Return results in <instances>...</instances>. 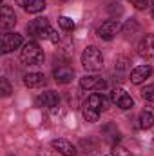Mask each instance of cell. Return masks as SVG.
Segmentation results:
<instances>
[{
    "label": "cell",
    "instance_id": "cell-1",
    "mask_svg": "<svg viewBox=\"0 0 154 156\" xmlns=\"http://www.w3.org/2000/svg\"><path fill=\"white\" fill-rule=\"evenodd\" d=\"M82 66L85 71H100L103 67V56L98 47L87 45L82 53Z\"/></svg>",
    "mask_w": 154,
    "mask_h": 156
},
{
    "label": "cell",
    "instance_id": "cell-2",
    "mask_svg": "<svg viewBox=\"0 0 154 156\" xmlns=\"http://www.w3.org/2000/svg\"><path fill=\"white\" fill-rule=\"evenodd\" d=\"M20 60L26 66H40L44 64V51L37 42H27L20 53Z\"/></svg>",
    "mask_w": 154,
    "mask_h": 156
},
{
    "label": "cell",
    "instance_id": "cell-3",
    "mask_svg": "<svg viewBox=\"0 0 154 156\" xmlns=\"http://www.w3.org/2000/svg\"><path fill=\"white\" fill-rule=\"evenodd\" d=\"M27 31L31 37H37V38H49V33H51V26H49V20L45 16H38L35 20H31L27 24Z\"/></svg>",
    "mask_w": 154,
    "mask_h": 156
},
{
    "label": "cell",
    "instance_id": "cell-4",
    "mask_svg": "<svg viewBox=\"0 0 154 156\" xmlns=\"http://www.w3.org/2000/svg\"><path fill=\"white\" fill-rule=\"evenodd\" d=\"M120 31H121V24H120V20H105V22L98 27L96 35H98L102 40H113Z\"/></svg>",
    "mask_w": 154,
    "mask_h": 156
},
{
    "label": "cell",
    "instance_id": "cell-5",
    "mask_svg": "<svg viewBox=\"0 0 154 156\" xmlns=\"http://www.w3.org/2000/svg\"><path fill=\"white\" fill-rule=\"evenodd\" d=\"M111 100L114 102L120 109H123V111L134 107V100H132L131 94H129L125 89H121V87H118V89H113V91H111Z\"/></svg>",
    "mask_w": 154,
    "mask_h": 156
},
{
    "label": "cell",
    "instance_id": "cell-6",
    "mask_svg": "<svg viewBox=\"0 0 154 156\" xmlns=\"http://www.w3.org/2000/svg\"><path fill=\"white\" fill-rule=\"evenodd\" d=\"M80 87L82 89H87V91H91V89L103 91L107 87V82L102 76H98V75H85V76L80 78Z\"/></svg>",
    "mask_w": 154,
    "mask_h": 156
},
{
    "label": "cell",
    "instance_id": "cell-7",
    "mask_svg": "<svg viewBox=\"0 0 154 156\" xmlns=\"http://www.w3.org/2000/svg\"><path fill=\"white\" fill-rule=\"evenodd\" d=\"M16 26V15L9 5H2L0 11V29L4 33H9V29H13Z\"/></svg>",
    "mask_w": 154,
    "mask_h": 156
},
{
    "label": "cell",
    "instance_id": "cell-8",
    "mask_svg": "<svg viewBox=\"0 0 154 156\" xmlns=\"http://www.w3.org/2000/svg\"><path fill=\"white\" fill-rule=\"evenodd\" d=\"M20 45H22V35L11 33V31L2 35V53H4V55H7V53L18 49Z\"/></svg>",
    "mask_w": 154,
    "mask_h": 156
},
{
    "label": "cell",
    "instance_id": "cell-9",
    "mask_svg": "<svg viewBox=\"0 0 154 156\" xmlns=\"http://www.w3.org/2000/svg\"><path fill=\"white\" fill-rule=\"evenodd\" d=\"M138 55L142 58H152L154 56V35H145L138 44Z\"/></svg>",
    "mask_w": 154,
    "mask_h": 156
},
{
    "label": "cell",
    "instance_id": "cell-10",
    "mask_svg": "<svg viewBox=\"0 0 154 156\" xmlns=\"http://www.w3.org/2000/svg\"><path fill=\"white\" fill-rule=\"evenodd\" d=\"M152 75V67L151 66H138V67H134L132 71H131V82L134 83V85H140V83H143L147 78Z\"/></svg>",
    "mask_w": 154,
    "mask_h": 156
},
{
    "label": "cell",
    "instance_id": "cell-11",
    "mask_svg": "<svg viewBox=\"0 0 154 156\" xmlns=\"http://www.w3.org/2000/svg\"><path fill=\"white\" fill-rule=\"evenodd\" d=\"M58 102H60V98H58V94L54 91H45V93H42L38 98H37V107L53 109V107L58 105Z\"/></svg>",
    "mask_w": 154,
    "mask_h": 156
},
{
    "label": "cell",
    "instance_id": "cell-12",
    "mask_svg": "<svg viewBox=\"0 0 154 156\" xmlns=\"http://www.w3.org/2000/svg\"><path fill=\"white\" fill-rule=\"evenodd\" d=\"M53 76L58 83H69L75 78V69L69 67V66H58V67H54Z\"/></svg>",
    "mask_w": 154,
    "mask_h": 156
},
{
    "label": "cell",
    "instance_id": "cell-13",
    "mask_svg": "<svg viewBox=\"0 0 154 156\" xmlns=\"http://www.w3.org/2000/svg\"><path fill=\"white\" fill-rule=\"evenodd\" d=\"M51 145H53V149L54 151H58L62 156H76V147L71 144V142H67V140H62V138H58V140H53L51 142Z\"/></svg>",
    "mask_w": 154,
    "mask_h": 156
},
{
    "label": "cell",
    "instance_id": "cell-14",
    "mask_svg": "<svg viewBox=\"0 0 154 156\" xmlns=\"http://www.w3.org/2000/svg\"><path fill=\"white\" fill-rule=\"evenodd\" d=\"M83 105H87V107H91V109H94V111L100 113V111H105V109H107V100L103 98V94L93 93V94L87 96V100H85Z\"/></svg>",
    "mask_w": 154,
    "mask_h": 156
},
{
    "label": "cell",
    "instance_id": "cell-15",
    "mask_svg": "<svg viewBox=\"0 0 154 156\" xmlns=\"http://www.w3.org/2000/svg\"><path fill=\"white\" fill-rule=\"evenodd\" d=\"M154 125V107L145 105L143 111L140 113V127L142 129H151Z\"/></svg>",
    "mask_w": 154,
    "mask_h": 156
},
{
    "label": "cell",
    "instance_id": "cell-16",
    "mask_svg": "<svg viewBox=\"0 0 154 156\" xmlns=\"http://www.w3.org/2000/svg\"><path fill=\"white\" fill-rule=\"evenodd\" d=\"M45 83V76L42 73H27L24 76V85L29 87V89H37V87H42Z\"/></svg>",
    "mask_w": 154,
    "mask_h": 156
},
{
    "label": "cell",
    "instance_id": "cell-17",
    "mask_svg": "<svg viewBox=\"0 0 154 156\" xmlns=\"http://www.w3.org/2000/svg\"><path fill=\"white\" fill-rule=\"evenodd\" d=\"M82 116H83L85 122L94 123V122H98L100 113H98V111H94V109H91V107H87V105H83V109H82Z\"/></svg>",
    "mask_w": 154,
    "mask_h": 156
},
{
    "label": "cell",
    "instance_id": "cell-18",
    "mask_svg": "<svg viewBox=\"0 0 154 156\" xmlns=\"http://www.w3.org/2000/svg\"><path fill=\"white\" fill-rule=\"evenodd\" d=\"M44 9H45V0H35L33 4H29V5L26 7V11L31 13V15H37V13L44 11Z\"/></svg>",
    "mask_w": 154,
    "mask_h": 156
},
{
    "label": "cell",
    "instance_id": "cell-19",
    "mask_svg": "<svg viewBox=\"0 0 154 156\" xmlns=\"http://www.w3.org/2000/svg\"><path fill=\"white\" fill-rule=\"evenodd\" d=\"M140 93H142V98L145 102H154V83H149V85L142 87Z\"/></svg>",
    "mask_w": 154,
    "mask_h": 156
},
{
    "label": "cell",
    "instance_id": "cell-20",
    "mask_svg": "<svg viewBox=\"0 0 154 156\" xmlns=\"http://www.w3.org/2000/svg\"><path fill=\"white\" fill-rule=\"evenodd\" d=\"M114 71L118 75L127 73V71H129V60H127V58H118L116 64H114Z\"/></svg>",
    "mask_w": 154,
    "mask_h": 156
},
{
    "label": "cell",
    "instance_id": "cell-21",
    "mask_svg": "<svg viewBox=\"0 0 154 156\" xmlns=\"http://www.w3.org/2000/svg\"><path fill=\"white\" fill-rule=\"evenodd\" d=\"M58 24H60V27L65 29V31H73V29H75V22H73L69 16H60V18H58Z\"/></svg>",
    "mask_w": 154,
    "mask_h": 156
},
{
    "label": "cell",
    "instance_id": "cell-22",
    "mask_svg": "<svg viewBox=\"0 0 154 156\" xmlns=\"http://www.w3.org/2000/svg\"><path fill=\"white\" fill-rule=\"evenodd\" d=\"M0 93H2V96H9V94L13 93V89H11V85H9V82H7V78H0Z\"/></svg>",
    "mask_w": 154,
    "mask_h": 156
},
{
    "label": "cell",
    "instance_id": "cell-23",
    "mask_svg": "<svg viewBox=\"0 0 154 156\" xmlns=\"http://www.w3.org/2000/svg\"><path fill=\"white\" fill-rule=\"evenodd\" d=\"M136 9H145V7H149V0H129Z\"/></svg>",
    "mask_w": 154,
    "mask_h": 156
},
{
    "label": "cell",
    "instance_id": "cell-24",
    "mask_svg": "<svg viewBox=\"0 0 154 156\" xmlns=\"http://www.w3.org/2000/svg\"><path fill=\"white\" fill-rule=\"evenodd\" d=\"M138 29V24H136V20L134 18H131V22H127V26L123 27V31L125 33H132V31H136Z\"/></svg>",
    "mask_w": 154,
    "mask_h": 156
},
{
    "label": "cell",
    "instance_id": "cell-25",
    "mask_svg": "<svg viewBox=\"0 0 154 156\" xmlns=\"http://www.w3.org/2000/svg\"><path fill=\"white\" fill-rule=\"evenodd\" d=\"M47 40H49V42H53V44H56V42L60 40V35H58V33L51 27V33H49V38H47Z\"/></svg>",
    "mask_w": 154,
    "mask_h": 156
},
{
    "label": "cell",
    "instance_id": "cell-26",
    "mask_svg": "<svg viewBox=\"0 0 154 156\" xmlns=\"http://www.w3.org/2000/svg\"><path fill=\"white\" fill-rule=\"evenodd\" d=\"M15 2H16V4H18V5H22V7H24V9H26V7H27V5H29V4H33V2H35V0H15Z\"/></svg>",
    "mask_w": 154,
    "mask_h": 156
},
{
    "label": "cell",
    "instance_id": "cell-27",
    "mask_svg": "<svg viewBox=\"0 0 154 156\" xmlns=\"http://www.w3.org/2000/svg\"><path fill=\"white\" fill-rule=\"evenodd\" d=\"M151 13H152V18H154V7H152V11H151Z\"/></svg>",
    "mask_w": 154,
    "mask_h": 156
},
{
    "label": "cell",
    "instance_id": "cell-28",
    "mask_svg": "<svg viewBox=\"0 0 154 156\" xmlns=\"http://www.w3.org/2000/svg\"><path fill=\"white\" fill-rule=\"evenodd\" d=\"M9 156H15V154H9Z\"/></svg>",
    "mask_w": 154,
    "mask_h": 156
}]
</instances>
